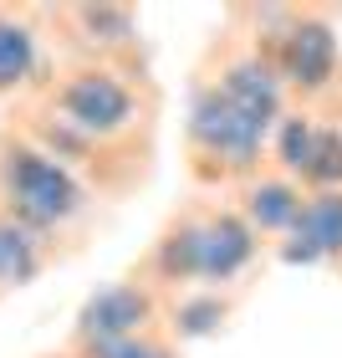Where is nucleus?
I'll list each match as a JSON object with an SVG mask.
<instances>
[{"instance_id": "nucleus-1", "label": "nucleus", "mask_w": 342, "mask_h": 358, "mask_svg": "<svg viewBox=\"0 0 342 358\" xmlns=\"http://www.w3.org/2000/svg\"><path fill=\"white\" fill-rule=\"evenodd\" d=\"M6 194L26 225H57L82 210V185L36 149H10L6 154Z\"/></svg>"}, {"instance_id": "nucleus-12", "label": "nucleus", "mask_w": 342, "mask_h": 358, "mask_svg": "<svg viewBox=\"0 0 342 358\" xmlns=\"http://www.w3.org/2000/svg\"><path fill=\"white\" fill-rule=\"evenodd\" d=\"M306 179L337 189L342 185V134H317V149H312V164H306Z\"/></svg>"}, {"instance_id": "nucleus-15", "label": "nucleus", "mask_w": 342, "mask_h": 358, "mask_svg": "<svg viewBox=\"0 0 342 358\" xmlns=\"http://www.w3.org/2000/svg\"><path fill=\"white\" fill-rule=\"evenodd\" d=\"M220 313H225V307H220L215 297H205V302H189L184 313H179V328H184L189 338H200V333H209V328L220 322Z\"/></svg>"}, {"instance_id": "nucleus-14", "label": "nucleus", "mask_w": 342, "mask_h": 358, "mask_svg": "<svg viewBox=\"0 0 342 358\" xmlns=\"http://www.w3.org/2000/svg\"><path fill=\"white\" fill-rule=\"evenodd\" d=\"M312 149H317V128H306L302 118H291V123L281 128V159H286V169H302V174H306Z\"/></svg>"}, {"instance_id": "nucleus-10", "label": "nucleus", "mask_w": 342, "mask_h": 358, "mask_svg": "<svg viewBox=\"0 0 342 358\" xmlns=\"http://www.w3.org/2000/svg\"><path fill=\"white\" fill-rule=\"evenodd\" d=\"M297 215H302V200L291 185H260L251 194V220L260 231H286V225H297Z\"/></svg>"}, {"instance_id": "nucleus-16", "label": "nucleus", "mask_w": 342, "mask_h": 358, "mask_svg": "<svg viewBox=\"0 0 342 358\" xmlns=\"http://www.w3.org/2000/svg\"><path fill=\"white\" fill-rule=\"evenodd\" d=\"M97 358H169L164 348L154 343H138V338H118V343H92Z\"/></svg>"}, {"instance_id": "nucleus-7", "label": "nucleus", "mask_w": 342, "mask_h": 358, "mask_svg": "<svg viewBox=\"0 0 342 358\" xmlns=\"http://www.w3.org/2000/svg\"><path fill=\"white\" fill-rule=\"evenodd\" d=\"M332 62H337V36L322 21H306L286 36V72L291 83L302 87H322L332 77Z\"/></svg>"}, {"instance_id": "nucleus-3", "label": "nucleus", "mask_w": 342, "mask_h": 358, "mask_svg": "<svg viewBox=\"0 0 342 358\" xmlns=\"http://www.w3.org/2000/svg\"><path fill=\"white\" fill-rule=\"evenodd\" d=\"M189 128H194V138H200L209 154L230 159V164H251L255 149H260V138H266V128L251 123L220 87H209V92L194 97V118H189Z\"/></svg>"}, {"instance_id": "nucleus-2", "label": "nucleus", "mask_w": 342, "mask_h": 358, "mask_svg": "<svg viewBox=\"0 0 342 358\" xmlns=\"http://www.w3.org/2000/svg\"><path fill=\"white\" fill-rule=\"evenodd\" d=\"M255 241L251 225L235 215H220L209 225H194V231H179L164 246V271L169 276H209V282H225L240 266L251 262Z\"/></svg>"}, {"instance_id": "nucleus-4", "label": "nucleus", "mask_w": 342, "mask_h": 358, "mask_svg": "<svg viewBox=\"0 0 342 358\" xmlns=\"http://www.w3.org/2000/svg\"><path fill=\"white\" fill-rule=\"evenodd\" d=\"M61 113H67V123H77L82 134H118V128L133 118V97H128V87L118 77L82 72L61 92Z\"/></svg>"}, {"instance_id": "nucleus-5", "label": "nucleus", "mask_w": 342, "mask_h": 358, "mask_svg": "<svg viewBox=\"0 0 342 358\" xmlns=\"http://www.w3.org/2000/svg\"><path fill=\"white\" fill-rule=\"evenodd\" d=\"M143 317H149V297L138 287H103L97 297H87L82 317H77V333L87 343H118V338L138 333Z\"/></svg>"}, {"instance_id": "nucleus-8", "label": "nucleus", "mask_w": 342, "mask_h": 358, "mask_svg": "<svg viewBox=\"0 0 342 358\" xmlns=\"http://www.w3.org/2000/svg\"><path fill=\"white\" fill-rule=\"evenodd\" d=\"M230 103L246 113L251 123H260V128H271V118H276V108H281V92H276V77L260 67V62H240V67L225 77V87H220Z\"/></svg>"}, {"instance_id": "nucleus-6", "label": "nucleus", "mask_w": 342, "mask_h": 358, "mask_svg": "<svg viewBox=\"0 0 342 358\" xmlns=\"http://www.w3.org/2000/svg\"><path fill=\"white\" fill-rule=\"evenodd\" d=\"M332 251H342V189L317 194V200L297 215L286 262L291 266H306V262H317V256H332Z\"/></svg>"}, {"instance_id": "nucleus-13", "label": "nucleus", "mask_w": 342, "mask_h": 358, "mask_svg": "<svg viewBox=\"0 0 342 358\" xmlns=\"http://www.w3.org/2000/svg\"><path fill=\"white\" fill-rule=\"evenodd\" d=\"M82 26L92 31L97 41H123L128 31H133V15H128L123 6H87L82 10Z\"/></svg>"}, {"instance_id": "nucleus-9", "label": "nucleus", "mask_w": 342, "mask_h": 358, "mask_svg": "<svg viewBox=\"0 0 342 358\" xmlns=\"http://www.w3.org/2000/svg\"><path fill=\"white\" fill-rule=\"evenodd\" d=\"M31 67H36V41H31V31L15 26V21H0V87L26 83Z\"/></svg>"}, {"instance_id": "nucleus-11", "label": "nucleus", "mask_w": 342, "mask_h": 358, "mask_svg": "<svg viewBox=\"0 0 342 358\" xmlns=\"http://www.w3.org/2000/svg\"><path fill=\"white\" fill-rule=\"evenodd\" d=\"M36 241L21 225H0V276L6 282H31L36 276Z\"/></svg>"}]
</instances>
